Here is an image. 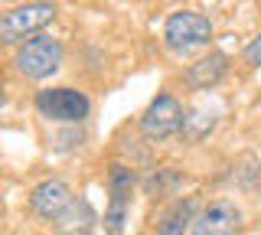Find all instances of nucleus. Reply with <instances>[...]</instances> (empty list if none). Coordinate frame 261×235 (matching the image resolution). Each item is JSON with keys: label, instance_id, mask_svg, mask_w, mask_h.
<instances>
[{"label": "nucleus", "instance_id": "f257e3e1", "mask_svg": "<svg viewBox=\"0 0 261 235\" xmlns=\"http://www.w3.org/2000/svg\"><path fill=\"white\" fill-rule=\"evenodd\" d=\"M59 7L56 4H43V0H33V4H20V7H10V10L0 17V39L4 43H20V39H36L43 36L39 30L49 27L56 20Z\"/></svg>", "mask_w": 261, "mask_h": 235}, {"label": "nucleus", "instance_id": "f03ea898", "mask_svg": "<svg viewBox=\"0 0 261 235\" xmlns=\"http://www.w3.org/2000/svg\"><path fill=\"white\" fill-rule=\"evenodd\" d=\"M36 111L49 121H62V124H79V121L88 118L92 111V101H88L85 92L79 88H69V85H59V88H43L36 95Z\"/></svg>", "mask_w": 261, "mask_h": 235}, {"label": "nucleus", "instance_id": "7ed1b4c3", "mask_svg": "<svg viewBox=\"0 0 261 235\" xmlns=\"http://www.w3.org/2000/svg\"><path fill=\"white\" fill-rule=\"evenodd\" d=\"M163 39H167V46L176 49V53L196 49V46H206L212 39V23H209V17H202L199 10H176L163 23Z\"/></svg>", "mask_w": 261, "mask_h": 235}, {"label": "nucleus", "instance_id": "20e7f679", "mask_svg": "<svg viewBox=\"0 0 261 235\" xmlns=\"http://www.w3.org/2000/svg\"><path fill=\"white\" fill-rule=\"evenodd\" d=\"M59 62H62V46H59V39H53L46 33L23 43L13 56V66L23 79H46L59 69Z\"/></svg>", "mask_w": 261, "mask_h": 235}, {"label": "nucleus", "instance_id": "39448f33", "mask_svg": "<svg viewBox=\"0 0 261 235\" xmlns=\"http://www.w3.org/2000/svg\"><path fill=\"white\" fill-rule=\"evenodd\" d=\"M183 124H186V111H183V105H179V98L170 95V92L157 95L141 115V131L147 137H153V141L173 137L176 131H183Z\"/></svg>", "mask_w": 261, "mask_h": 235}, {"label": "nucleus", "instance_id": "423d86ee", "mask_svg": "<svg viewBox=\"0 0 261 235\" xmlns=\"http://www.w3.org/2000/svg\"><path fill=\"white\" fill-rule=\"evenodd\" d=\"M242 232V209L235 199H212L196 216L190 235H239Z\"/></svg>", "mask_w": 261, "mask_h": 235}, {"label": "nucleus", "instance_id": "0eeeda50", "mask_svg": "<svg viewBox=\"0 0 261 235\" xmlns=\"http://www.w3.org/2000/svg\"><path fill=\"white\" fill-rule=\"evenodd\" d=\"M130 190H134V173L127 167L114 164L111 173H108V193H111V206H108V222L111 232H121L124 229V219H127V206H130Z\"/></svg>", "mask_w": 261, "mask_h": 235}, {"label": "nucleus", "instance_id": "6e6552de", "mask_svg": "<svg viewBox=\"0 0 261 235\" xmlns=\"http://www.w3.org/2000/svg\"><path fill=\"white\" fill-rule=\"evenodd\" d=\"M72 199L75 196H72V190L62 180H43V183L33 186V193H30V209L39 219H53L56 222V219L69 209Z\"/></svg>", "mask_w": 261, "mask_h": 235}, {"label": "nucleus", "instance_id": "1a4fd4ad", "mask_svg": "<svg viewBox=\"0 0 261 235\" xmlns=\"http://www.w3.org/2000/svg\"><path fill=\"white\" fill-rule=\"evenodd\" d=\"M95 222H98V216H95V209H92V202L88 199H72L69 202V209L56 219V232L59 235H88L95 229Z\"/></svg>", "mask_w": 261, "mask_h": 235}, {"label": "nucleus", "instance_id": "9d476101", "mask_svg": "<svg viewBox=\"0 0 261 235\" xmlns=\"http://www.w3.org/2000/svg\"><path fill=\"white\" fill-rule=\"evenodd\" d=\"M228 69V59L222 53H209L202 56V59H196L190 69H186V82H190L193 88H212L219 82V79L225 75Z\"/></svg>", "mask_w": 261, "mask_h": 235}, {"label": "nucleus", "instance_id": "9b49d317", "mask_svg": "<svg viewBox=\"0 0 261 235\" xmlns=\"http://www.w3.org/2000/svg\"><path fill=\"white\" fill-rule=\"evenodd\" d=\"M193 209H196V199H193V196L176 199L173 206H170L167 213L160 216V222H157V235H183L186 229H193V222H196Z\"/></svg>", "mask_w": 261, "mask_h": 235}, {"label": "nucleus", "instance_id": "f8f14e48", "mask_svg": "<svg viewBox=\"0 0 261 235\" xmlns=\"http://www.w3.org/2000/svg\"><path fill=\"white\" fill-rule=\"evenodd\" d=\"M212 124H216V118H212V111L206 108H196L186 115V124H183V134L193 137V141H199V137H206L212 131Z\"/></svg>", "mask_w": 261, "mask_h": 235}, {"label": "nucleus", "instance_id": "ddd939ff", "mask_svg": "<svg viewBox=\"0 0 261 235\" xmlns=\"http://www.w3.org/2000/svg\"><path fill=\"white\" fill-rule=\"evenodd\" d=\"M245 59H248V66H261V33L245 46Z\"/></svg>", "mask_w": 261, "mask_h": 235}]
</instances>
